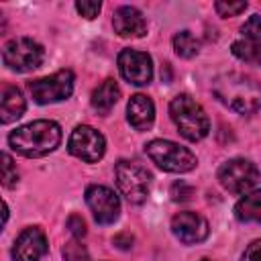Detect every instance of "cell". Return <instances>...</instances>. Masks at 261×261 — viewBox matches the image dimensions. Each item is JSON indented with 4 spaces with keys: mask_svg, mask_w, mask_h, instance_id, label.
<instances>
[{
    "mask_svg": "<svg viewBox=\"0 0 261 261\" xmlns=\"http://www.w3.org/2000/svg\"><path fill=\"white\" fill-rule=\"evenodd\" d=\"M212 92L226 108L253 114L261 108V82L241 71H224L212 80Z\"/></svg>",
    "mask_w": 261,
    "mask_h": 261,
    "instance_id": "1",
    "label": "cell"
},
{
    "mask_svg": "<svg viewBox=\"0 0 261 261\" xmlns=\"http://www.w3.org/2000/svg\"><path fill=\"white\" fill-rule=\"evenodd\" d=\"M10 147L24 157H43L61 143V128L53 120H33L8 135Z\"/></svg>",
    "mask_w": 261,
    "mask_h": 261,
    "instance_id": "2",
    "label": "cell"
},
{
    "mask_svg": "<svg viewBox=\"0 0 261 261\" xmlns=\"http://www.w3.org/2000/svg\"><path fill=\"white\" fill-rule=\"evenodd\" d=\"M169 114L177 130L188 141H202L210 133V120L204 108L188 94H177L169 102Z\"/></svg>",
    "mask_w": 261,
    "mask_h": 261,
    "instance_id": "3",
    "label": "cell"
},
{
    "mask_svg": "<svg viewBox=\"0 0 261 261\" xmlns=\"http://www.w3.org/2000/svg\"><path fill=\"white\" fill-rule=\"evenodd\" d=\"M145 153L157 167H161L163 171H169V173H186L198 165V159L190 149H186L173 141H165V139H155V141L147 143Z\"/></svg>",
    "mask_w": 261,
    "mask_h": 261,
    "instance_id": "4",
    "label": "cell"
},
{
    "mask_svg": "<svg viewBox=\"0 0 261 261\" xmlns=\"http://www.w3.org/2000/svg\"><path fill=\"white\" fill-rule=\"evenodd\" d=\"M114 177L120 194L130 204H143L151 190V173L137 161L120 159L114 165Z\"/></svg>",
    "mask_w": 261,
    "mask_h": 261,
    "instance_id": "5",
    "label": "cell"
},
{
    "mask_svg": "<svg viewBox=\"0 0 261 261\" xmlns=\"http://www.w3.org/2000/svg\"><path fill=\"white\" fill-rule=\"evenodd\" d=\"M45 59V49L29 39V37H18L10 39L2 47V61L8 69L12 71H31L37 69Z\"/></svg>",
    "mask_w": 261,
    "mask_h": 261,
    "instance_id": "6",
    "label": "cell"
},
{
    "mask_svg": "<svg viewBox=\"0 0 261 261\" xmlns=\"http://www.w3.org/2000/svg\"><path fill=\"white\" fill-rule=\"evenodd\" d=\"M73 82L75 77L71 69H59L47 77L29 82V92L37 104H53V102H61L71 96Z\"/></svg>",
    "mask_w": 261,
    "mask_h": 261,
    "instance_id": "7",
    "label": "cell"
},
{
    "mask_svg": "<svg viewBox=\"0 0 261 261\" xmlns=\"http://www.w3.org/2000/svg\"><path fill=\"white\" fill-rule=\"evenodd\" d=\"M220 186L230 194H247L259 181V169L249 159H230L218 169Z\"/></svg>",
    "mask_w": 261,
    "mask_h": 261,
    "instance_id": "8",
    "label": "cell"
},
{
    "mask_svg": "<svg viewBox=\"0 0 261 261\" xmlns=\"http://www.w3.org/2000/svg\"><path fill=\"white\" fill-rule=\"evenodd\" d=\"M67 149L73 157H77L86 163H96L98 159H102V155L106 151V139L96 128H92L88 124H80L69 135Z\"/></svg>",
    "mask_w": 261,
    "mask_h": 261,
    "instance_id": "9",
    "label": "cell"
},
{
    "mask_svg": "<svg viewBox=\"0 0 261 261\" xmlns=\"http://www.w3.org/2000/svg\"><path fill=\"white\" fill-rule=\"evenodd\" d=\"M86 204L98 224H112L120 214V200L114 190L106 186H90L86 190Z\"/></svg>",
    "mask_w": 261,
    "mask_h": 261,
    "instance_id": "10",
    "label": "cell"
},
{
    "mask_svg": "<svg viewBox=\"0 0 261 261\" xmlns=\"http://www.w3.org/2000/svg\"><path fill=\"white\" fill-rule=\"evenodd\" d=\"M118 69L120 75L135 86H145L153 77V61L145 51L122 49L118 53Z\"/></svg>",
    "mask_w": 261,
    "mask_h": 261,
    "instance_id": "11",
    "label": "cell"
},
{
    "mask_svg": "<svg viewBox=\"0 0 261 261\" xmlns=\"http://www.w3.org/2000/svg\"><path fill=\"white\" fill-rule=\"evenodd\" d=\"M171 232L175 234V239L179 243L196 245V243H202L208 237L210 226H208V220L202 214L192 212V210H184V212H177L171 218Z\"/></svg>",
    "mask_w": 261,
    "mask_h": 261,
    "instance_id": "12",
    "label": "cell"
},
{
    "mask_svg": "<svg viewBox=\"0 0 261 261\" xmlns=\"http://www.w3.org/2000/svg\"><path fill=\"white\" fill-rule=\"evenodd\" d=\"M47 237L39 226H29L24 228L12 247V257L14 261H39L47 253Z\"/></svg>",
    "mask_w": 261,
    "mask_h": 261,
    "instance_id": "13",
    "label": "cell"
},
{
    "mask_svg": "<svg viewBox=\"0 0 261 261\" xmlns=\"http://www.w3.org/2000/svg\"><path fill=\"white\" fill-rule=\"evenodd\" d=\"M112 27L124 39H139L147 33V22H145L141 10H137L135 6L116 8L114 16H112Z\"/></svg>",
    "mask_w": 261,
    "mask_h": 261,
    "instance_id": "14",
    "label": "cell"
},
{
    "mask_svg": "<svg viewBox=\"0 0 261 261\" xmlns=\"http://www.w3.org/2000/svg\"><path fill=\"white\" fill-rule=\"evenodd\" d=\"M126 118L133 128L137 130H149L155 120V104L151 98L145 94H135L130 96L126 104Z\"/></svg>",
    "mask_w": 261,
    "mask_h": 261,
    "instance_id": "15",
    "label": "cell"
},
{
    "mask_svg": "<svg viewBox=\"0 0 261 261\" xmlns=\"http://www.w3.org/2000/svg\"><path fill=\"white\" fill-rule=\"evenodd\" d=\"M24 108H27V102H24L20 90L14 86H4L2 96H0V120H2V124L14 122L16 118H20L24 114Z\"/></svg>",
    "mask_w": 261,
    "mask_h": 261,
    "instance_id": "16",
    "label": "cell"
},
{
    "mask_svg": "<svg viewBox=\"0 0 261 261\" xmlns=\"http://www.w3.org/2000/svg\"><path fill=\"white\" fill-rule=\"evenodd\" d=\"M120 98V88L114 80H104L94 92H92V106L98 114H108L114 104Z\"/></svg>",
    "mask_w": 261,
    "mask_h": 261,
    "instance_id": "17",
    "label": "cell"
},
{
    "mask_svg": "<svg viewBox=\"0 0 261 261\" xmlns=\"http://www.w3.org/2000/svg\"><path fill=\"white\" fill-rule=\"evenodd\" d=\"M234 216L241 222H261V188L247 192L234 206Z\"/></svg>",
    "mask_w": 261,
    "mask_h": 261,
    "instance_id": "18",
    "label": "cell"
},
{
    "mask_svg": "<svg viewBox=\"0 0 261 261\" xmlns=\"http://www.w3.org/2000/svg\"><path fill=\"white\" fill-rule=\"evenodd\" d=\"M173 49L179 57L190 59L194 55H198L200 51V41L190 33V31H179L173 35Z\"/></svg>",
    "mask_w": 261,
    "mask_h": 261,
    "instance_id": "19",
    "label": "cell"
},
{
    "mask_svg": "<svg viewBox=\"0 0 261 261\" xmlns=\"http://www.w3.org/2000/svg\"><path fill=\"white\" fill-rule=\"evenodd\" d=\"M232 53L247 63H261V45L249 39H239L232 43Z\"/></svg>",
    "mask_w": 261,
    "mask_h": 261,
    "instance_id": "20",
    "label": "cell"
},
{
    "mask_svg": "<svg viewBox=\"0 0 261 261\" xmlns=\"http://www.w3.org/2000/svg\"><path fill=\"white\" fill-rule=\"evenodd\" d=\"M16 181H18V171L12 163V157L8 153H4L2 155V184H4V188H12Z\"/></svg>",
    "mask_w": 261,
    "mask_h": 261,
    "instance_id": "21",
    "label": "cell"
},
{
    "mask_svg": "<svg viewBox=\"0 0 261 261\" xmlns=\"http://www.w3.org/2000/svg\"><path fill=\"white\" fill-rule=\"evenodd\" d=\"M63 259L65 261H88V251L82 243L77 241H69L63 247Z\"/></svg>",
    "mask_w": 261,
    "mask_h": 261,
    "instance_id": "22",
    "label": "cell"
},
{
    "mask_svg": "<svg viewBox=\"0 0 261 261\" xmlns=\"http://www.w3.org/2000/svg\"><path fill=\"white\" fill-rule=\"evenodd\" d=\"M241 33L245 35V39L255 41V43H261V16H259V14H253V16L241 27Z\"/></svg>",
    "mask_w": 261,
    "mask_h": 261,
    "instance_id": "23",
    "label": "cell"
},
{
    "mask_svg": "<svg viewBox=\"0 0 261 261\" xmlns=\"http://www.w3.org/2000/svg\"><path fill=\"white\" fill-rule=\"evenodd\" d=\"M247 8V2H226V0H218L214 4V10L220 14V16H237L241 14L243 10Z\"/></svg>",
    "mask_w": 261,
    "mask_h": 261,
    "instance_id": "24",
    "label": "cell"
},
{
    "mask_svg": "<svg viewBox=\"0 0 261 261\" xmlns=\"http://www.w3.org/2000/svg\"><path fill=\"white\" fill-rule=\"evenodd\" d=\"M100 8H102V4L96 2V0H80V2H75V10H77L84 18H88V20L96 18L98 12H100Z\"/></svg>",
    "mask_w": 261,
    "mask_h": 261,
    "instance_id": "25",
    "label": "cell"
},
{
    "mask_svg": "<svg viewBox=\"0 0 261 261\" xmlns=\"http://www.w3.org/2000/svg\"><path fill=\"white\" fill-rule=\"evenodd\" d=\"M194 194V188L188 186L186 181H175L171 186V198L175 202H184V200H190V196Z\"/></svg>",
    "mask_w": 261,
    "mask_h": 261,
    "instance_id": "26",
    "label": "cell"
},
{
    "mask_svg": "<svg viewBox=\"0 0 261 261\" xmlns=\"http://www.w3.org/2000/svg\"><path fill=\"white\" fill-rule=\"evenodd\" d=\"M67 228H69V232H71L75 239L86 237V222H84V218H82L80 214H71V216L67 218Z\"/></svg>",
    "mask_w": 261,
    "mask_h": 261,
    "instance_id": "27",
    "label": "cell"
},
{
    "mask_svg": "<svg viewBox=\"0 0 261 261\" xmlns=\"http://www.w3.org/2000/svg\"><path fill=\"white\" fill-rule=\"evenodd\" d=\"M241 261H261V239L253 241V243L245 249Z\"/></svg>",
    "mask_w": 261,
    "mask_h": 261,
    "instance_id": "28",
    "label": "cell"
},
{
    "mask_svg": "<svg viewBox=\"0 0 261 261\" xmlns=\"http://www.w3.org/2000/svg\"><path fill=\"white\" fill-rule=\"evenodd\" d=\"M112 243H114L118 249H130V247H133V237H130L128 232H120V234H116V237L112 239Z\"/></svg>",
    "mask_w": 261,
    "mask_h": 261,
    "instance_id": "29",
    "label": "cell"
},
{
    "mask_svg": "<svg viewBox=\"0 0 261 261\" xmlns=\"http://www.w3.org/2000/svg\"><path fill=\"white\" fill-rule=\"evenodd\" d=\"M202 261H210V259H202Z\"/></svg>",
    "mask_w": 261,
    "mask_h": 261,
    "instance_id": "30",
    "label": "cell"
}]
</instances>
